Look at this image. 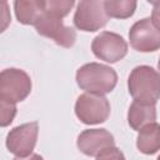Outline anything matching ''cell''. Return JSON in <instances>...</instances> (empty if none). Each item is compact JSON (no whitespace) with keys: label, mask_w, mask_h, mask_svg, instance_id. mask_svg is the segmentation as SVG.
I'll return each mask as SVG.
<instances>
[{"label":"cell","mask_w":160,"mask_h":160,"mask_svg":"<svg viewBox=\"0 0 160 160\" xmlns=\"http://www.w3.org/2000/svg\"><path fill=\"white\" fill-rule=\"evenodd\" d=\"M130 45L139 52H152L160 49V30L151 18L136 21L129 30Z\"/></svg>","instance_id":"cell-8"},{"label":"cell","mask_w":160,"mask_h":160,"mask_svg":"<svg viewBox=\"0 0 160 160\" xmlns=\"http://www.w3.org/2000/svg\"><path fill=\"white\" fill-rule=\"evenodd\" d=\"M146 1L154 6H160V0H146Z\"/></svg>","instance_id":"cell-19"},{"label":"cell","mask_w":160,"mask_h":160,"mask_svg":"<svg viewBox=\"0 0 160 160\" xmlns=\"http://www.w3.org/2000/svg\"><path fill=\"white\" fill-rule=\"evenodd\" d=\"M39 135V124L36 121L25 122L11 129L6 135V148L16 159H25L35 149Z\"/></svg>","instance_id":"cell-6"},{"label":"cell","mask_w":160,"mask_h":160,"mask_svg":"<svg viewBox=\"0 0 160 160\" xmlns=\"http://www.w3.org/2000/svg\"><path fill=\"white\" fill-rule=\"evenodd\" d=\"M99 159H124V155L115 145H112V146L108 148L105 151H102L101 155L99 156Z\"/></svg>","instance_id":"cell-17"},{"label":"cell","mask_w":160,"mask_h":160,"mask_svg":"<svg viewBox=\"0 0 160 160\" xmlns=\"http://www.w3.org/2000/svg\"><path fill=\"white\" fill-rule=\"evenodd\" d=\"M104 5L110 18L128 19L134 15L138 0H104Z\"/></svg>","instance_id":"cell-14"},{"label":"cell","mask_w":160,"mask_h":160,"mask_svg":"<svg viewBox=\"0 0 160 160\" xmlns=\"http://www.w3.org/2000/svg\"><path fill=\"white\" fill-rule=\"evenodd\" d=\"M31 92V79L21 69L10 68L0 74V99L10 102L24 101Z\"/></svg>","instance_id":"cell-4"},{"label":"cell","mask_w":160,"mask_h":160,"mask_svg":"<svg viewBox=\"0 0 160 160\" xmlns=\"http://www.w3.org/2000/svg\"><path fill=\"white\" fill-rule=\"evenodd\" d=\"M136 148L145 155H152L160 150V124L152 121L144 125L136 138Z\"/></svg>","instance_id":"cell-11"},{"label":"cell","mask_w":160,"mask_h":160,"mask_svg":"<svg viewBox=\"0 0 160 160\" xmlns=\"http://www.w3.org/2000/svg\"><path fill=\"white\" fill-rule=\"evenodd\" d=\"M91 50L98 59L114 64L126 56L128 44L124 38L116 32L101 31L94 38Z\"/></svg>","instance_id":"cell-7"},{"label":"cell","mask_w":160,"mask_h":160,"mask_svg":"<svg viewBox=\"0 0 160 160\" xmlns=\"http://www.w3.org/2000/svg\"><path fill=\"white\" fill-rule=\"evenodd\" d=\"M0 109H1V126L5 128L10 125L16 115V104L0 99Z\"/></svg>","instance_id":"cell-16"},{"label":"cell","mask_w":160,"mask_h":160,"mask_svg":"<svg viewBox=\"0 0 160 160\" xmlns=\"http://www.w3.org/2000/svg\"><path fill=\"white\" fill-rule=\"evenodd\" d=\"M158 69H159V72H160V58H159V62H158Z\"/></svg>","instance_id":"cell-20"},{"label":"cell","mask_w":160,"mask_h":160,"mask_svg":"<svg viewBox=\"0 0 160 160\" xmlns=\"http://www.w3.org/2000/svg\"><path fill=\"white\" fill-rule=\"evenodd\" d=\"M34 26L39 35L52 40L59 46L69 49L76 41V31L70 26H65L61 18L44 14Z\"/></svg>","instance_id":"cell-9"},{"label":"cell","mask_w":160,"mask_h":160,"mask_svg":"<svg viewBox=\"0 0 160 160\" xmlns=\"http://www.w3.org/2000/svg\"><path fill=\"white\" fill-rule=\"evenodd\" d=\"M156 120V108L155 104H144L134 100L128 111V124L129 126L139 131L144 125Z\"/></svg>","instance_id":"cell-12"},{"label":"cell","mask_w":160,"mask_h":160,"mask_svg":"<svg viewBox=\"0 0 160 160\" xmlns=\"http://www.w3.org/2000/svg\"><path fill=\"white\" fill-rule=\"evenodd\" d=\"M110 102L101 94L85 92L81 94L75 102L76 118L86 125H96L105 122L110 115Z\"/></svg>","instance_id":"cell-3"},{"label":"cell","mask_w":160,"mask_h":160,"mask_svg":"<svg viewBox=\"0 0 160 160\" xmlns=\"http://www.w3.org/2000/svg\"><path fill=\"white\" fill-rule=\"evenodd\" d=\"M128 89L134 100L156 104L160 99V72L149 65L136 66L128 78Z\"/></svg>","instance_id":"cell-2"},{"label":"cell","mask_w":160,"mask_h":160,"mask_svg":"<svg viewBox=\"0 0 160 160\" xmlns=\"http://www.w3.org/2000/svg\"><path fill=\"white\" fill-rule=\"evenodd\" d=\"M151 20L160 30V6H154L152 12H151Z\"/></svg>","instance_id":"cell-18"},{"label":"cell","mask_w":160,"mask_h":160,"mask_svg":"<svg viewBox=\"0 0 160 160\" xmlns=\"http://www.w3.org/2000/svg\"><path fill=\"white\" fill-rule=\"evenodd\" d=\"M109 18L102 0H80L74 14V25L81 31L94 32L104 28Z\"/></svg>","instance_id":"cell-5"},{"label":"cell","mask_w":160,"mask_h":160,"mask_svg":"<svg viewBox=\"0 0 160 160\" xmlns=\"http://www.w3.org/2000/svg\"><path fill=\"white\" fill-rule=\"evenodd\" d=\"M2 1H4V2H5V1H6V0H2Z\"/></svg>","instance_id":"cell-21"},{"label":"cell","mask_w":160,"mask_h":160,"mask_svg":"<svg viewBox=\"0 0 160 160\" xmlns=\"http://www.w3.org/2000/svg\"><path fill=\"white\" fill-rule=\"evenodd\" d=\"M115 145V139L106 129H88L79 134L76 140L78 149L88 155L99 159L102 151Z\"/></svg>","instance_id":"cell-10"},{"label":"cell","mask_w":160,"mask_h":160,"mask_svg":"<svg viewBox=\"0 0 160 160\" xmlns=\"http://www.w3.org/2000/svg\"><path fill=\"white\" fill-rule=\"evenodd\" d=\"M14 11L22 25H35L44 15L40 0H14Z\"/></svg>","instance_id":"cell-13"},{"label":"cell","mask_w":160,"mask_h":160,"mask_svg":"<svg viewBox=\"0 0 160 160\" xmlns=\"http://www.w3.org/2000/svg\"><path fill=\"white\" fill-rule=\"evenodd\" d=\"M159 159H160V155H159Z\"/></svg>","instance_id":"cell-22"},{"label":"cell","mask_w":160,"mask_h":160,"mask_svg":"<svg viewBox=\"0 0 160 160\" xmlns=\"http://www.w3.org/2000/svg\"><path fill=\"white\" fill-rule=\"evenodd\" d=\"M76 84L80 89L88 92L105 95L115 89L118 84V74L108 65L89 62L78 69Z\"/></svg>","instance_id":"cell-1"},{"label":"cell","mask_w":160,"mask_h":160,"mask_svg":"<svg viewBox=\"0 0 160 160\" xmlns=\"http://www.w3.org/2000/svg\"><path fill=\"white\" fill-rule=\"evenodd\" d=\"M44 14L65 18L75 5V0H40Z\"/></svg>","instance_id":"cell-15"}]
</instances>
